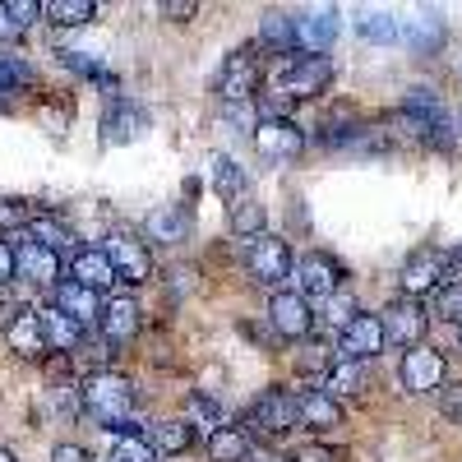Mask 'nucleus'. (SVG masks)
I'll return each instance as SVG.
<instances>
[{
    "mask_svg": "<svg viewBox=\"0 0 462 462\" xmlns=\"http://www.w3.org/2000/svg\"><path fill=\"white\" fill-rule=\"evenodd\" d=\"M361 37L365 42H398L402 37V28H398V19L393 14H361Z\"/></svg>",
    "mask_w": 462,
    "mask_h": 462,
    "instance_id": "35",
    "label": "nucleus"
},
{
    "mask_svg": "<svg viewBox=\"0 0 462 462\" xmlns=\"http://www.w3.org/2000/svg\"><path fill=\"white\" fill-rule=\"evenodd\" d=\"M337 278H342V268L328 254H305L296 263V291L305 300H310V296H333L337 291Z\"/></svg>",
    "mask_w": 462,
    "mask_h": 462,
    "instance_id": "14",
    "label": "nucleus"
},
{
    "mask_svg": "<svg viewBox=\"0 0 462 462\" xmlns=\"http://www.w3.org/2000/svg\"><path fill=\"white\" fill-rule=\"evenodd\" d=\"M79 398H84V411L97 420L102 430L134 435V420H130V411H134V383H130L125 374H111V370L88 374L84 389H79Z\"/></svg>",
    "mask_w": 462,
    "mask_h": 462,
    "instance_id": "1",
    "label": "nucleus"
},
{
    "mask_svg": "<svg viewBox=\"0 0 462 462\" xmlns=\"http://www.w3.org/2000/svg\"><path fill=\"white\" fill-rule=\"evenodd\" d=\"M365 383V370H361V361H337L333 370H328V398H337V393H356Z\"/></svg>",
    "mask_w": 462,
    "mask_h": 462,
    "instance_id": "33",
    "label": "nucleus"
},
{
    "mask_svg": "<svg viewBox=\"0 0 462 462\" xmlns=\"http://www.w3.org/2000/svg\"><path fill=\"white\" fill-rule=\"evenodd\" d=\"M296 420H300L305 430H315V435H328V430L342 426V407L324 389H310V393L296 398Z\"/></svg>",
    "mask_w": 462,
    "mask_h": 462,
    "instance_id": "16",
    "label": "nucleus"
},
{
    "mask_svg": "<svg viewBox=\"0 0 462 462\" xmlns=\"http://www.w3.org/2000/svg\"><path fill=\"white\" fill-rule=\"evenodd\" d=\"M383 319L379 315H356L352 324L342 328V342H337V352H342V361H370V356H379L383 352Z\"/></svg>",
    "mask_w": 462,
    "mask_h": 462,
    "instance_id": "10",
    "label": "nucleus"
},
{
    "mask_svg": "<svg viewBox=\"0 0 462 462\" xmlns=\"http://www.w3.org/2000/svg\"><path fill=\"white\" fill-rule=\"evenodd\" d=\"M333 352H337V346H328V342H319V337H305L296 365H300V370H333V365H337Z\"/></svg>",
    "mask_w": 462,
    "mask_h": 462,
    "instance_id": "36",
    "label": "nucleus"
},
{
    "mask_svg": "<svg viewBox=\"0 0 462 462\" xmlns=\"http://www.w3.org/2000/svg\"><path fill=\"white\" fill-rule=\"evenodd\" d=\"M51 462H93V457H88V448H79V444H56V448H51Z\"/></svg>",
    "mask_w": 462,
    "mask_h": 462,
    "instance_id": "47",
    "label": "nucleus"
},
{
    "mask_svg": "<svg viewBox=\"0 0 462 462\" xmlns=\"http://www.w3.org/2000/svg\"><path fill=\"white\" fill-rule=\"evenodd\" d=\"M328 84H333V60H324V56H300V60L287 65L278 93H287L291 102H305V97H319Z\"/></svg>",
    "mask_w": 462,
    "mask_h": 462,
    "instance_id": "6",
    "label": "nucleus"
},
{
    "mask_svg": "<svg viewBox=\"0 0 462 462\" xmlns=\"http://www.w3.org/2000/svg\"><path fill=\"white\" fill-rule=\"evenodd\" d=\"M444 278H448V254H439V250H416V254L402 263V296L420 300V296L439 291Z\"/></svg>",
    "mask_w": 462,
    "mask_h": 462,
    "instance_id": "7",
    "label": "nucleus"
},
{
    "mask_svg": "<svg viewBox=\"0 0 462 462\" xmlns=\"http://www.w3.org/2000/svg\"><path fill=\"white\" fill-rule=\"evenodd\" d=\"M148 444L158 453H185L195 444V426H189V420H158V426L148 430Z\"/></svg>",
    "mask_w": 462,
    "mask_h": 462,
    "instance_id": "23",
    "label": "nucleus"
},
{
    "mask_svg": "<svg viewBox=\"0 0 462 462\" xmlns=\"http://www.w3.org/2000/svg\"><path fill=\"white\" fill-rule=\"evenodd\" d=\"M19 315H23V300H19V296H10L5 287H0V328H5V333H10Z\"/></svg>",
    "mask_w": 462,
    "mask_h": 462,
    "instance_id": "43",
    "label": "nucleus"
},
{
    "mask_svg": "<svg viewBox=\"0 0 462 462\" xmlns=\"http://www.w3.org/2000/svg\"><path fill=\"white\" fill-rule=\"evenodd\" d=\"M439 411L453 420V426H462V379H457V383H448V389L439 393Z\"/></svg>",
    "mask_w": 462,
    "mask_h": 462,
    "instance_id": "42",
    "label": "nucleus"
},
{
    "mask_svg": "<svg viewBox=\"0 0 462 462\" xmlns=\"http://www.w3.org/2000/svg\"><path fill=\"white\" fill-rule=\"evenodd\" d=\"M457 333H462V328H457Z\"/></svg>",
    "mask_w": 462,
    "mask_h": 462,
    "instance_id": "51",
    "label": "nucleus"
},
{
    "mask_svg": "<svg viewBox=\"0 0 462 462\" xmlns=\"http://www.w3.org/2000/svg\"><path fill=\"white\" fill-rule=\"evenodd\" d=\"M268 319H273L278 337H287V342H305L310 328H315V310L300 291H278L273 300H268Z\"/></svg>",
    "mask_w": 462,
    "mask_h": 462,
    "instance_id": "5",
    "label": "nucleus"
},
{
    "mask_svg": "<svg viewBox=\"0 0 462 462\" xmlns=\"http://www.w3.org/2000/svg\"><path fill=\"white\" fill-rule=\"evenodd\" d=\"M42 315V333H47V352H74L84 337V328L74 324L65 310H56V305H47V310H37Z\"/></svg>",
    "mask_w": 462,
    "mask_h": 462,
    "instance_id": "21",
    "label": "nucleus"
},
{
    "mask_svg": "<svg viewBox=\"0 0 462 462\" xmlns=\"http://www.w3.org/2000/svg\"><path fill=\"white\" fill-rule=\"evenodd\" d=\"M32 79V69L19 60V56H0V93H10V88H23Z\"/></svg>",
    "mask_w": 462,
    "mask_h": 462,
    "instance_id": "37",
    "label": "nucleus"
},
{
    "mask_svg": "<svg viewBox=\"0 0 462 462\" xmlns=\"http://www.w3.org/2000/svg\"><path fill=\"white\" fill-rule=\"evenodd\" d=\"M5 337H10V352H19V356H42L47 352V333H42V315L37 310H23Z\"/></svg>",
    "mask_w": 462,
    "mask_h": 462,
    "instance_id": "22",
    "label": "nucleus"
},
{
    "mask_svg": "<svg viewBox=\"0 0 462 462\" xmlns=\"http://www.w3.org/2000/svg\"><path fill=\"white\" fill-rule=\"evenodd\" d=\"M245 462H287L282 453H273V448H250L245 453Z\"/></svg>",
    "mask_w": 462,
    "mask_h": 462,
    "instance_id": "48",
    "label": "nucleus"
},
{
    "mask_svg": "<svg viewBox=\"0 0 462 462\" xmlns=\"http://www.w3.org/2000/svg\"><path fill=\"white\" fill-rule=\"evenodd\" d=\"M398 374H402L407 393H435L444 383V356L435 352V346H411V352L402 356V365H398Z\"/></svg>",
    "mask_w": 462,
    "mask_h": 462,
    "instance_id": "11",
    "label": "nucleus"
},
{
    "mask_svg": "<svg viewBox=\"0 0 462 462\" xmlns=\"http://www.w3.org/2000/svg\"><path fill=\"white\" fill-rule=\"evenodd\" d=\"M56 310H65L79 328H88L102 319V300H97V291H88L79 282H56Z\"/></svg>",
    "mask_w": 462,
    "mask_h": 462,
    "instance_id": "18",
    "label": "nucleus"
},
{
    "mask_svg": "<svg viewBox=\"0 0 462 462\" xmlns=\"http://www.w3.org/2000/svg\"><path fill=\"white\" fill-rule=\"evenodd\" d=\"M448 278H457V287H462V245L448 254Z\"/></svg>",
    "mask_w": 462,
    "mask_h": 462,
    "instance_id": "49",
    "label": "nucleus"
},
{
    "mask_svg": "<svg viewBox=\"0 0 462 462\" xmlns=\"http://www.w3.org/2000/svg\"><path fill=\"white\" fill-rule=\"evenodd\" d=\"M383 337L389 342H398V346H426V328H430V315H426V305L420 300H411V296H398V300H389L383 305Z\"/></svg>",
    "mask_w": 462,
    "mask_h": 462,
    "instance_id": "3",
    "label": "nucleus"
},
{
    "mask_svg": "<svg viewBox=\"0 0 462 462\" xmlns=\"http://www.w3.org/2000/svg\"><path fill=\"white\" fill-rule=\"evenodd\" d=\"M42 14L51 23H60V28H79V23H88L97 14V5H93V0H47Z\"/></svg>",
    "mask_w": 462,
    "mask_h": 462,
    "instance_id": "26",
    "label": "nucleus"
},
{
    "mask_svg": "<svg viewBox=\"0 0 462 462\" xmlns=\"http://www.w3.org/2000/svg\"><path fill=\"white\" fill-rule=\"evenodd\" d=\"M245 268H250V278L263 282V287H278L291 278V250L282 236H273V231H263V236H254L245 245Z\"/></svg>",
    "mask_w": 462,
    "mask_h": 462,
    "instance_id": "2",
    "label": "nucleus"
},
{
    "mask_svg": "<svg viewBox=\"0 0 462 462\" xmlns=\"http://www.w3.org/2000/svg\"><path fill=\"white\" fill-rule=\"evenodd\" d=\"M259 37H263L273 51H291V47H296V19H287V14H263Z\"/></svg>",
    "mask_w": 462,
    "mask_h": 462,
    "instance_id": "30",
    "label": "nucleus"
},
{
    "mask_svg": "<svg viewBox=\"0 0 462 462\" xmlns=\"http://www.w3.org/2000/svg\"><path fill=\"white\" fill-rule=\"evenodd\" d=\"M245 453H250V439H245L241 426H222V430L208 435V457L213 462H245Z\"/></svg>",
    "mask_w": 462,
    "mask_h": 462,
    "instance_id": "24",
    "label": "nucleus"
},
{
    "mask_svg": "<svg viewBox=\"0 0 462 462\" xmlns=\"http://www.w3.org/2000/svg\"><path fill=\"white\" fill-rule=\"evenodd\" d=\"M143 130V111H134V106H121V111H106V121H102V139L106 143H130L134 134Z\"/></svg>",
    "mask_w": 462,
    "mask_h": 462,
    "instance_id": "25",
    "label": "nucleus"
},
{
    "mask_svg": "<svg viewBox=\"0 0 462 462\" xmlns=\"http://www.w3.org/2000/svg\"><path fill=\"white\" fill-rule=\"evenodd\" d=\"M69 282H79V287H88V291H106L111 282H121V278H116L106 250H74V259H69Z\"/></svg>",
    "mask_w": 462,
    "mask_h": 462,
    "instance_id": "17",
    "label": "nucleus"
},
{
    "mask_svg": "<svg viewBox=\"0 0 462 462\" xmlns=\"http://www.w3.org/2000/svg\"><path fill=\"white\" fill-rule=\"evenodd\" d=\"M0 462H19V457H14L10 448H0Z\"/></svg>",
    "mask_w": 462,
    "mask_h": 462,
    "instance_id": "50",
    "label": "nucleus"
},
{
    "mask_svg": "<svg viewBox=\"0 0 462 462\" xmlns=\"http://www.w3.org/2000/svg\"><path fill=\"white\" fill-rule=\"evenodd\" d=\"M28 236L37 241V245H47V250H69L74 245V231L60 222V217H32V226H28Z\"/></svg>",
    "mask_w": 462,
    "mask_h": 462,
    "instance_id": "28",
    "label": "nucleus"
},
{
    "mask_svg": "<svg viewBox=\"0 0 462 462\" xmlns=\"http://www.w3.org/2000/svg\"><path fill=\"white\" fill-rule=\"evenodd\" d=\"M14 226H32L28 208L19 199H0V231H14Z\"/></svg>",
    "mask_w": 462,
    "mask_h": 462,
    "instance_id": "40",
    "label": "nucleus"
},
{
    "mask_svg": "<svg viewBox=\"0 0 462 462\" xmlns=\"http://www.w3.org/2000/svg\"><path fill=\"white\" fill-rule=\"evenodd\" d=\"M231 231H236V236H245V241L263 236V208H259L254 199L231 204Z\"/></svg>",
    "mask_w": 462,
    "mask_h": 462,
    "instance_id": "31",
    "label": "nucleus"
},
{
    "mask_svg": "<svg viewBox=\"0 0 462 462\" xmlns=\"http://www.w3.org/2000/svg\"><path fill=\"white\" fill-rule=\"evenodd\" d=\"M328 319L337 324V328H346L356 319V300H352V291H333L328 296Z\"/></svg>",
    "mask_w": 462,
    "mask_h": 462,
    "instance_id": "38",
    "label": "nucleus"
},
{
    "mask_svg": "<svg viewBox=\"0 0 462 462\" xmlns=\"http://www.w3.org/2000/svg\"><path fill=\"white\" fill-rule=\"evenodd\" d=\"M213 189H217V195L231 204V199H245V171L236 167V162H231V158H213Z\"/></svg>",
    "mask_w": 462,
    "mask_h": 462,
    "instance_id": "27",
    "label": "nucleus"
},
{
    "mask_svg": "<svg viewBox=\"0 0 462 462\" xmlns=\"http://www.w3.org/2000/svg\"><path fill=\"white\" fill-rule=\"evenodd\" d=\"M245 426L263 430V435H287L296 426V398H287L282 389H268L254 398V407L245 411Z\"/></svg>",
    "mask_w": 462,
    "mask_h": 462,
    "instance_id": "8",
    "label": "nucleus"
},
{
    "mask_svg": "<svg viewBox=\"0 0 462 462\" xmlns=\"http://www.w3.org/2000/svg\"><path fill=\"white\" fill-rule=\"evenodd\" d=\"M254 84H259V60H254V51L245 47V51H236L226 65H222V79H217V88H222V97L236 106V102H250V93H254Z\"/></svg>",
    "mask_w": 462,
    "mask_h": 462,
    "instance_id": "13",
    "label": "nucleus"
},
{
    "mask_svg": "<svg viewBox=\"0 0 462 462\" xmlns=\"http://www.w3.org/2000/svg\"><path fill=\"white\" fill-rule=\"evenodd\" d=\"M106 462H158V448H152L148 439H139V435H121L111 444Z\"/></svg>",
    "mask_w": 462,
    "mask_h": 462,
    "instance_id": "34",
    "label": "nucleus"
},
{
    "mask_svg": "<svg viewBox=\"0 0 462 462\" xmlns=\"http://www.w3.org/2000/svg\"><path fill=\"white\" fill-rule=\"evenodd\" d=\"M291 462H342V457H337L328 444H305V448H300Z\"/></svg>",
    "mask_w": 462,
    "mask_h": 462,
    "instance_id": "44",
    "label": "nucleus"
},
{
    "mask_svg": "<svg viewBox=\"0 0 462 462\" xmlns=\"http://www.w3.org/2000/svg\"><path fill=\"white\" fill-rule=\"evenodd\" d=\"M10 278H19V268H14V245L0 241V287H5Z\"/></svg>",
    "mask_w": 462,
    "mask_h": 462,
    "instance_id": "46",
    "label": "nucleus"
},
{
    "mask_svg": "<svg viewBox=\"0 0 462 462\" xmlns=\"http://www.w3.org/2000/svg\"><path fill=\"white\" fill-rule=\"evenodd\" d=\"M97 328H102V337H106L111 346L134 342V333H139V305H134L130 296H111V300L102 305Z\"/></svg>",
    "mask_w": 462,
    "mask_h": 462,
    "instance_id": "15",
    "label": "nucleus"
},
{
    "mask_svg": "<svg viewBox=\"0 0 462 462\" xmlns=\"http://www.w3.org/2000/svg\"><path fill=\"white\" fill-rule=\"evenodd\" d=\"M37 14H42V5H32V0H5L0 5V37H19Z\"/></svg>",
    "mask_w": 462,
    "mask_h": 462,
    "instance_id": "29",
    "label": "nucleus"
},
{
    "mask_svg": "<svg viewBox=\"0 0 462 462\" xmlns=\"http://www.w3.org/2000/svg\"><path fill=\"white\" fill-rule=\"evenodd\" d=\"M254 148L263 152L268 162H296L300 152H305V134L287 121V116H278V121H259Z\"/></svg>",
    "mask_w": 462,
    "mask_h": 462,
    "instance_id": "9",
    "label": "nucleus"
},
{
    "mask_svg": "<svg viewBox=\"0 0 462 462\" xmlns=\"http://www.w3.org/2000/svg\"><path fill=\"white\" fill-rule=\"evenodd\" d=\"M439 315L462 328V287H457V282H453L448 291H439Z\"/></svg>",
    "mask_w": 462,
    "mask_h": 462,
    "instance_id": "41",
    "label": "nucleus"
},
{
    "mask_svg": "<svg viewBox=\"0 0 462 462\" xmlns=\"http://www.w3.org/2000/svg\"><path fill=\"white\" fill-rule=\"evenodd\" d=\"M333 37H337V14H333V10H315V14L296 19V47H300V51L324 56V51L333 47Z\"/></svg>",
    "mask_w": 462,
    "mask_h": 462,
    "instance_id": "19",
    "label": "nucleus"
},
{
    "mask_svg": "<svg viewBox=\"0 0 462 462\" xmlns=\"http://www.w3.org/2000/svg\"><path fill=\"white\" fill-rule=\"evenodd\" d=\"M102 250H106V259H111V268H116V278H121V282L139 287V282L152 278V254H148L143 241L125 236V231H111Z\"/></svg>",
    "mask_w": 462,
    "mask_h": 462,
    "instance_id": "4",
    "label": "nucleus"
},
{
    "mask_svg": "<svg viewBox=\"0 0 462 462\" xmlns=\"http://www.w3.org/2000/svg\"><path fill=\"white\" fill-rule=\"evenodd\" d=\"M14 268H19V278H28V282H37V287H51V282L60 278V254L47 250V245H37L32 236H23V241L14 245Z\"/></svg>",
    "mask_w": 462,
    "mask_h": 462,
    "instance_id": "12",
    "label": "nucleus"
},
{
    "mask_svg": "<svg viewBox=\"0 0 462 462\" xmlns=\"http://www.w3.org/2000/svg\"><path fill=\"white\" fill-rule=\"evenodd\" d=\"M189 416H195L199 426H208V430H222V407L213 398H189Z\"/></svg>",
    "mask_w": 462,
    "mask_h": 462,
    "instance_id": "39",
    "label": "nucleus"
},
{
    "mask_svg": "<svg viewBox=\"0 0 462 462\" xmlns=\"http://www.w3.org/2000/svg\"><path fill=\"white\" fill-rule=\"evenodd\" d=\"M162 14L167 19H195L199 5H195V0H162Z\"/></svg>",
    "mask_w": 462,
    "mask_h": 462,
    "instance_id": "45",
    "label": "nucleus"
},
{
    "mask_svg": "<svg viewBox=\"0 0 462 462\" xmlns=\"http://www.w3.org/2000/svg\"><path fill=\"white\" fill-rule=\"evenodd\" d=\"M185 231H189V217H185V208H176V204L152 208V213L143 217V236L158 241V245H180Z\"/></svg>",
    "mask_w": 462,
    "mask_h": 462,
    "instance_id": "20",
    "label": "nucleus"
},
{
    "mask_svg": "<svg viewBox=\"0 0 462 462\" xmlns=\"http://www.w3.org/2000/svg\"><path fill=\"white\" fill-rule=\"evenodd\" d=\"M439 37H444V19H439V14H420V19L407 28L411 51H435V47H439Z\"/></svg>",
    "mask_w": 462,
    "mask_h": 462,
    "instance_id": "32",
    "label": "nucleus"
}]
</instances>
